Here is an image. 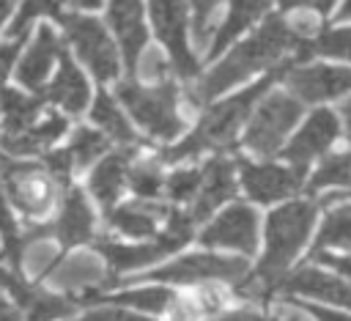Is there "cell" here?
I'll use <instances>...</instances> for the list:
<instances>
[{
    "instance_id": "6",
    "label": "cell",
    "mask_w": 351,
    "mask_h": 321,
    "mask_svg": "<svg viewBox=\"0 0 351 321\" xmlns=\"http://www.w3.org/2000/svg\"><path fill=\"white\" fill-rule=\"evenodd\" d=\"M299 115H302V102L296 96L282 93V91L269 93L255 107V115H252L247 134H244V145L261 156L277 154L285 134L299 121Z\"/></svg>"
},
{
    "instance_id": "43",
    "label": "cell",
    "mask_w": 351,
    "mask_h": 321,
    "mask_svg": "<svg viewBox=\"0 0 351 321\" xmlns=\"http://www.w3.org/2000/svg\"><path fill=\"white\" fill-rule=\"evenodd\" d=\"M19 41L22 38H11L8 44H0V85L5 82V77H8L11 66H14V58L19 52Z\"/></svg>"
},
{
    "instance_id": "41",
    "label": "cell",
    "mask_w": 351,
    "mask_h": 321,
    "mask_svg": "<svg viewBox=\"0 0 351 321\" xmlns=\"http://www.w3.org/2000/svg\"><path fill=\"white\" fill-rule=\"evenodd\" d=\"M77 321H148V318H143V316H134V313H129V310H123V307H96V310H88L82 318H77Z\"/></svg>"
},
{
    "instance_id": "5",
    "label": "cell",
    "mask_w": 351,
    "mask_h": 321,
    "mask_svg": "<svg viewBox=\"0 0 351 321\" xmlns=\"http://www.w3.org/2000/svg\"><path fill=\"white\" fill-rule=\"evenodd\" d=\"M0 181L8 200L27 217H44L58 198V181L44 165L0 156Z\"/></svg>"
},
{
    "instance_id": "32",
    "label": "cell",
    "mask_w": 351,
    "mask_h": 321,
    "mask_svg": "<svg viewBox=\"0 0 351 321\" xmlns=\"http://www.w3.org/2000/svg\"><path fill=\"white\" fill-rule=\"evenodd\" d=\"M110 145V137L104 132H96V129H88V126H80L69 143V156L74 162V167H88L90 162H96Z\"/></svg>"
},
{
    "instance_id": "50",
    "label": "cell",
    "mask_w": 351,
    "mask_h": 321,
    "mask_svg": "<svg viewBox=\"0 0 351 321\" xmlns=\"http://www.w3.org/2000/svg\"><path fill=\"white\" fill-rule=\"evenodd\" d=\"M337 16H340V19H348V16H351V0H346V3H343V8H340V14H337Z\"/></svg>"
},
{
    "instance_id": "20",
    "label": "cell",
    "mask_w": 351,
    "mask_h": 321,
    "mask_svg": "<svg viewBox=\"0 0 351 321\" xmlns=\"http://www.w3.org/2000/svg\"><path fill=\"white\" fill-rule=\"evenodd\" d=\"M129 167H132V148H121V151H112L107 154L90 173V192L93 198L110 211L112 203L118 200L121 189H123V181L129 178Z\"/></svg>"
},
{
    "instance_id": "37",
    "label": "cell",
    "mask_w": 351,
    "mask_h": 321,
    "mask_svg": "<svg viewBox=\"0 0 351 321\" xmlns=\"http://www.w3.org/2000/svg\"><path fill=\"white\" fill-rule=\"evenodd\" d=\"M129 184L140 200H154L165 189V178L156 162H140L129 167Z\"/></svg>"
},
{
    "instance_id": "47",
    "label": "cell",
    "mask_w": 351,
    "mask_h": 321,
    "mask_svg": "<svg viewBox=\"0 0 351 321\" xmlns=\"http://www.w3.org/2000/svg\"><path fill=\"white\" fill-rule=\"evenodd\" d=\"M340 115H343V123H346V137H348V143H351V99H348V102H343Z\"/></svg>"
},
{
    "instance_id": "13",
    "label": "cell",
    "mask_w": 351,
    "mask_h": 321,
    "mask_svg": "<svg viewBox=\"0 0 351 321\" xmlns=\"http://www.w3.org/2000/svg\"><path fill=\"white\" fill-rule=\"evenodd\" d=\"M0 288L11 294V299L25 310V321H58V318H66L77 305L66 296H55L33 288L30 283L22 280L19 272L3 269V266H0Z\"/></svg>"
},
{
    "instance_id": "49",
    "label": "cell",
    "mask_w": 351,
    "mask_h": 321,
    "mask_svg": "<svg viewBox=\"0 0 351 321\" xmlns=\"http://www.w3.org/2000/svg\"><path fill=\"white\" fill-rule=\"evenodd\" d=\"M69 3L77 8H99L101 5V0H69Z\"/></svg>"
},
{
    "instance_id": "48",
    "label": "cell",
    "mask_w": 351,
    "mask_h": 321,
    "mask_svg": "<svg viewBox=\"0 0 351 321\" xmlns=\"http://www.w3.org/2000/svg\"><path fill=\"white\" fill-rule=\"evenodd\" d=\"M11 8H14V0H0V25H3L5 19H8Z\"/></svg>"
},
{
    "instance_id": "19",
    "label": "cell",
    "mask_w": 351,
    "mask_h": 321,
    "mask_svg": "<svg viewBox=\"0 0 351 321\" xmlns=\"http://www.w3.org/2000/svg\"><path fill=\"white\" fill-rule=\"evenodd\" d=\"M63 55V47L58 41V36L52 33V27H38L36 41L30 44V49L25 52V58L16 66V80L30 88V91H41L47 74L52 71V63Z\"/></svg>"
},
{
    "instance_id": "1",
    "label": "cell",
    "mask_w": 351,
    "mask_h": 321,
    "mask_svg": "<svg viewBox=\"0 0 351 321\" xmlns=\"http://www.w3.org/2000/svg\"><path fill=\"white\" fill-rule=\"evenodd\" d=\"M302 41L304 36L296 30V25H288L280 16H269L255 36L241 41L225 60H219V66H214L197 82V88L189 91V102L192 104L211 102L214 96L247 80L258 69H274V63H280V58H285L288 52H296Z\"/></svg>"
},
{
    "instance_id": "29",
    "label": "cell",
    "mask_w": 351,
    "mask_h": 321,
    "mask_svg": "<svg viewBox=\"0 0 351 321\" xmlns=\"http://www.w3.org/2000/svg\"><path fill=\"white\" fill-rule=\"evenodd\" d=\"M52 280H55L60 288H69V291H74V288H88V285L104 288V285L110 283V280L104 277V269L99 266V261H96L93 255H77L74 261L63 263Z\"/></svg>"
},
{
    "instance_id": "22",
    "label": "cell",
    "mask_w": 351,
    "mask_h": 321,
    "mask_svg": "<svg viewBox=\"0 0 351 321\" xmlns=\"http://www.w3.org/2000/svg\"><path fill=\"white\" fill-rule=\"evenodd\" d=\"M96 250L110 263V269L115 274L148 266V263H154V261H159L162 255L170 252V247L159 236H156V241H145V244H118V241H110V239H99Z\"/></svg>"
},
{
    "instance_id": "45",
    "label": "cell",
    "mask_w": 351,
    "mask_h": 321,
    "mask_svg": "<svg viewBox=\"0 0 351 321\" xmlns=\"http://www.w3.org/2000/svg\"><path fill=\"white\" fill-rule=\"evenodd\" d=\"M282 8H313L315 14H326L335 0H280Z\"/></svg>"
},
{
    "instance_id": "7",
    "label": "cell",
    "mask_w": 351,
    "mask_h": 321,
    "mask_svg": "<svg viewBox=\"0 0 351 321\" xmlns=\"http://www.w3.org/2000/svg\"><path fill=\"white\" fill-rule=\"evenodd\" d=\"M148 277L176 285H197V283H241L247 277V261L239 255H214V252H195L184 255L167 266L154 269Z\"/></svg>"
},
{
    "instance_id": "15",
    "label": "cell",
    "mask_w": 351,
    "mask_h": 321,
    "mask_svg": "<svg viewBox=\"0 0 351 321\" xmlns=\"http://www.w3.org/2000/svg\"><path fill=\"white\" fill-rule=\"evenodd\" d=\"M337 132H340V123H337L335 112H329V110H315V112L307 118V123L302 126V132H296V137L285 145V154H282V156H285L293 167L304 170L315 156H321V154L335 143Z\"/></svg>"
},
{
    "instance_id": "17",
    "label": "cell",
    "mask_w": 351,
    "mask_h": 321,
    "mask_svg": "<svg viewBox=\"0 0 351 321\" xmlns=\"http://www.w3.org/2000/svg\"><path fill=\"white\" fill-rule=\"evenodd\" d=\"M236 192V165L225 156H214L206 162L203 167V178H200V189L195 195V206H192V219L200 222L206 219L219 203L230 200Z\"/></svg>"
},
{
    "instance_id": "33",
    "label": "cell",
    "mask_w": 351,
    "mask_h": 321,
    "mask_svg": "<svg viewBox=\"0 0 351 321\" xmlns=\"http://www.w3.org/2000/svg\"><path fill=\"white\" fill-rule=\"evenodd\" d=\"M0 236H3V258L8 261V266L14 272H19V263H22V233L11 217V206H8V195L3 189V181H0Z\"/></svg>"
},
{
    "instance_id": "3",
    "label": "cell",
    "mask_w": 351,
    "mask_h": 321,
    "mask_svg": "<svg viewBox=\"0 0 351 321\" xmlns=\"http://www.w3.org/2000/svg\"><path fill=\"white\" fill-rule=\"evenodd\" d=\"M293 63H280L274 69H269L263 74L261 82L244 88L241 93L214 104L211 110L203 112V118L197 121L195 132L189 137H184L178 145H170L162 151V159L165 162H181V159H189V156H197L200 151H208V148H225L236 140V132L241 129V123L247 121V115L252 112V107L258 104V99H263V93L271 88V82L277 77H285L288 69Z\"/></svg>"
},
{
    "instance_id": "46",
    "label": "cell",
    "mask_w": 351,
    "mask_h": 321,
    "mask_svg": "<svg viewBox=\"0 0 351 321\" xmlns=\"http://www.w3.org/2000/svg\"><path fill=\"white\" fill-rule=\"evenodd\" d=\"M0 321H19V313L14 305H8L3 296H0Z\"/></svg>"
},
{
    "instance_id": "8",
    "label": "cell",
    "mask_w": 351,
    "mask_h": 321,
    "mask_svg": "<svg viewBox=\"0 0 351 321\" xmlns=\"http://www.w3.org/2000/svg\"><path fill=\"white\" fill-rule=\"evenodd\" d=\"M60 22L80 60L93 71L96 80L104 82V80L118 77V52L99 19L80 16V14H63Z\"/></svg>"
},
{
    "instance_id": "28",
    "label": "cell",
    "mask_w": 351,
    "mask_h": 321,
    "mask_svg": "<svg viewBox=\"0 0 351 321\" xmlns=\"http://www.w3.org/2000/svg\"><path fill=\"white\" fill-rule=\"evenodd\" d=\"M90 118L99 123V129L110 137V140H118L121 145H134L137 137L129 126V121L123 118V112L118 110V104L110 99L107 91H99L96 102H93V110H90Z\"/></svg>"
},
{
    "instance_id": "18",
    "label": "cell",
    "mask_w": 351,
    "mask_h": 321,
    "mask_svg": "<svg viewBox=\"0 0 351 321\" xmlns=\"http://www.w3.org/2000/svg\"><path fill=\"white\" fill-rule=\"evenodd\" d=\"M49 233L63 247H74V244H82V241L93 239V211L85 200L82 189L66 187L63 200H60V214L49 225Z\"/></svg>"
},
{
    "instance_id": "4",
    "label": "cell",
    "mask_w": 351,
    "mask_h": 321,
    "mask_svg": "<svg viewBox=\"0 0 351 321\" xmlns=\"http://www.w3.org/2000/svg\"><path fill=\"white\" fill-rule=\"evenodd\" d=\"M118 99L151 137L173 140L184 129V121L176 112L178 93L170 80L156 82L154 88H143L134 80H123L118 82Z\"/></svg>"
},
{
    "instance_id": "30",
    "label": "cell",
    "mask_w": 351,
    "mask_h": 321,
    "mask_svg": "<svg viewBox=\"0 0 351 321\" xmlns=\"http://www.w3.org/2000/svg\"><path fill=\"white\" fill-rule=\"evenodd\" d=\"M326 247H346V250H351V203L335 206L326 214L321 230L315 233L313 252H321Z\"/></svg>"
},
{
    "instance_id": "9",
    "label": "cell",
    "mask_w": 351,
    "mask_h": 321,
    "mask_svg": "<svg viewBox=\"0 0 351 321\" xmlns=\"http://www.w3.org/2000/svg\"><path fill=\"white\" fill-rule=\"evenodd\" d=\"M151 19L159 41L167 47L170 69L184 77L195 80L197 58L186 44V3L184 0H151Z\"/></svg>"
},
{
    "instance_id": "38",
    "label": "cell",
    "mask_w": 351,
    "mask_h": 321,
    "mask_svg": "<svg viewBox=\"0 0 351 321\" xmlns=\"http://www.w3.org/2000/svg\"><path fill=\"white\" fill-rule=\"evenodd\" d=\"M200 178H203V170L197 167H189V170H176L173 176H167L165 181V192L170 200L176 203H184V200H192L200 189Z\"/></svg>"
},
{
    "instance_id": "26",
    "label": "cell",
    "mask_w": 351,
    "mask_h": 321,
    "mask_svg": "<svg viewBox=\"0 0 351 321\" xmlns=\"http://www.w3.org/2000/svg\"><path fill=\"white\" fill-rule=\"evenodd\" d=\"M0 110H3V134H16V132H25L27 126H33L38 121L41 99L3 88L0 91Z\"/></svg>"
},
{
    "instance_id": "12",
    "label": "cell",
    "mask_w": 351,
    "mask_h": 321,
    "mask_svg": "<svg viewBox=\"0 0 351 321\" xmlns=\"http://www.w3.org/2000/svg\"><path fill=\"white\" fill-rule=\"evenodd\" d=\"M239 173L244 192L255 203H274L288 195H293L302 187V173L299 167H282V165H255L247 159H239Z\"/></svg>"
},
{
    "instance_id": "40",
    "label": "cell",
    "mask_w": 351,
    "mask_h": 321,
    "mask_svg": "<svg viewBox=\"0 0 351 321\" xmlns=\"http://www.w3.org/2000/svg\"><path fill=\"white\" fill-rule=\"evenodd\" d=\"M140 66V74L145 77V80H159V82H165V77H167V71H170V63L162 58V52H156V49H151V52H145L143 55V63H137Z\"/></svg>"
},
{
    "instance_id": "34",
    "label": "cell",
    "mask_w": 351,
    "mask_h": 321,
    "mask_svg": "<svg viewBox=\"0 0 351 321\" xmlns=\"http://www.w3.org/2000/svg\"><path fill=\"white\" fill-rule=\"evenodd\" d=\"M332 187H346V189H351V154L329 156V159L315 170V176L310 178V189H313V192H318V189H332Z\"/></svg>"
},
{
    "instance_id": "2",
    "label": "cell",
    "mask_w": 351,
    "mask_h": 321,
    "mask_svg": "<svg viewBox=\"0 0 351 321\" xmlns=\"http://www.w3.org/2000/svg\"><path fill=\"white\" fill-rule=\"evenodd\" d=\"M318 206V200H291L269 214L263 258L258 269L239 283V294H247L255 302H266L271 291H277V283L285 277V269L299 255L313 230Z\"/></svg>"
},
{
    "instance_id": "23",
    "label": "cell",
    "mask_w": 351,
    "mask_h": 321,
    "mask_svg": "<svg viewBox=\"0 0 351 321\" xmlns=\"http://www.w3.org/2000/svg\"><path fill=\"white\" fill-rule=\"evenodd\" d=\"M159 217H167V209L154 203V200H134V203H126V206H118V209H110L107 211V225L126 233V236H134V239H143V236H151L156 230V222Z\"/></svg>"
},
{
    "instance_id": "36",
    "label": "cell",
    "mask_w": 351,
    "mask_h": 321,
    "mask_svg": "<svg viewBox=\"0 0 351 321\" xmlns=\"http://www.w3.org/2000/svg\"><path fill=\"white\" fill-rule=\"evenodd\" d=\"M214 321H310V316L296 302H282L277 313H261V310H228L217 313Z\"/></svg>"
},
{
    "instance_id": "27",
    "label": "cell",
    "mask_w": 351,
    "mask_h": 321,
    "mask_svg": "<svg viewBox=\"0 0 351 321\" xmlns=\"http://www.w3.org/2000/svg\"><path fill=\"white\" fill-rule=\"evenodd\" d=\"M112 302V305H129V307H140V310H148V313H165L170 310L176 294L167 291V288H159V285H148V288H132V291H121V294H112V296H85V299H77L80 302Z\"/></svg>"
},
{
    "instance_id": "16",
    "label": "cell",
    "mask_w": 351,
    "mask_h": 321,
    "mask_svg": "<svg viewBox=\"0 0 351 321\" xmlns=\"http://www.w3.org/2000/svg\"><path fill=\"white\" fill-rule=\"evenodd\" d=\"M107 19L118 36L121 52H123V63L129 77L137 69L143 44H145V22H143V3L140 0H110L107 8Z\"/></svg>"
},
{
    "instance_id": "25",
    "label": "cell",
    "mask_w": 351,
    "mask_h": 321,
    "mask_svg": "<svg viewBox=\"0 0 351 321\" xmlns=\"http://www.w3.org/2000/svg\"><path fill=\"white\" fill-rule=\"evenodd\" d=\"M271 0H230V8H228V16L225 22L219 25V30L214 33V44L208 49V55H219V49H225L241 30H247L266 8H269Z\"/></svg>"
},
{
    "instance_id": "11",
    "label": "cell",
    "mask_w": 351,
    "mask_h": 321,
    "mask_svg": "<svg viewBox=\"0 0 351 321\" xmlns=\"http://www.w3.org/2000/svg\"><path fill=\"white\" fill-rule=\"evenodd\" d=\"M277 291H282L288 296L324 299L335 307L351 310V283H346L340 274H335L326 266H302V269L285 274L277 283Z\"/></svg>"
},
{
    "instance_id": "35",
    "label": "cell",
    "mask_w": 351,
    "mask_h": 321,
    "mask_svg": "<svg viewBox=\"0 0 351 321\" xmlns=\"http://www.w3.org/2000/svg\"><path fill=\"white\" fill-rule=\"evenodd\" d=\"M60 3L63 0H22L11 27H8V36L11 38H25L27 27L33 25V19L38 16H63L60 14Z\"/></svg>"
},
{
    "instance_id": "39",
    "label": "cell",
    "mask_w": 351,
    "mask_h": 321,
    "mask_svg": "<svg viewBox=\"0 0 351 321\" xmlns=\"http://www.w3.org/2000/svg\"><path fill=\"white\" fill-rule=\"evenodd\" d=\"M219 0H192V8H195V36L200 44L208 41V33H211V16H214V8H217Z\"/></svg>"
},
{
    "instance_id": "42",
    "label": "cell",
    "mask_w": 351,
    "mask_h": 321,
    "mask_svg": "<svg viewBox=\"0 0 351 321\" xmlns=\"http://www.w3.org/2000/svg\"><path fill=\"white\" fill-rule=\"evenodd\" d=\"M315 261H321L326 269H332L335 274L346 277L351 283V255H329V252H313Z\"/></svg>"
},
{
    "instance_id": "24",
    "label": "cell",
    "mask_w": 351,
    "mask_h": 321,
    "mask_svg": "<svg viewBox=\"0 0 351 321\" xmlns=\"http://www.w3.org/2000/svg\"><path fill=\"white\" fill-rule=\"evenodd\" d=\"M47 99L55 102L58 107H63L66 112L77 115L85 110L88 104V82L82 77V71L66 58L60 55V71L55 74V80L47 88Z\"/></svg>"
},
{
    "instance_id": "31",
    "label": "cell",
    "mask_w": 351,
    "mask_h": 321,
    "mask_svg": "<svg viewBox=\"0 0 351 321\" xmlns=\"http://www.w3.org/2000/svg\"><path fill=\"white\" fill-rule=\"evenodd\" d=\"M307 55H329V58L351 60V27L326 30L315 38H304L296 49V58H307Z\"/></svg>"
},
{
    "instance_id": "21",
    "label": "cell",
    "mask_w": 351,
    "mask_h": 321,
    "mask_svg": "<svg viewBox=\"0 0 351 321\" xmlns=\"http://www.w3.org/2000/svg\"><path fill=\"white\" fill-rule=\"evenodd\" d=\"M63 132H66V118L58 112H49L41 121H36L33 126H27L25 132H16V134L0 132V148L11 156H30V154H38L47 145H52Z\"/></svg>"
},
{
    "instance_id": "44",
    "label": "cell",
    "mask_w": 351,
    "mask_h": 321,
    "mask_svg": "<svg viewBox=\"0 0 351 321\" xmlns=\"http://www.w3.org/2000/svg\"><path fill=\"white\" fill-rule=\"evenodd\" d=\"M302 310L313 321H351V313H343V310H326V307H315V305H302Z\"/></svg>"
},
{
    "instance_id": "14",
    "label": "cell",
    "mask_w": 351,
    "mask_h": 321,
    "mask_svg": "<svg viewBox=\"0 0 351 321\" xmlns=\"http://www.w3.org/2000/svg\"><path fill=\"white\" fill-rule=\"evenodd\" d=\"M288 88L299 102H324L351 91V69L332 66H291Z\"/></svg>"
},
{
    "instance_id": "10",
    "label": "cell",
    "mask_w": 351,
    "mask_h": 321,
    "mask_svg": "<svg viewBox=\"0 0 351 321\" xmlns=\"http://www.w3.org/2000/svg\"><path fill=\"white\" fill-rule=\"evenodd\" d=\"M200 241L206 247H225L241 255H255L258 250V211L247 203H233L211 225L203 228Z\"/></svg>"
}]
</instances>
